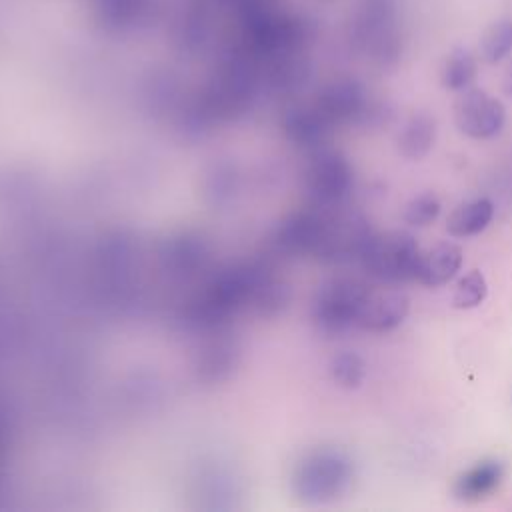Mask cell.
Here are the masks:
<instances>
[{
  "label": "cell",
  "mask_w": 512,
  "mask_h": 512,
  "mask_svg": "<svg viewBox=\"0 0 512 512\" xmlns=\"http://www.w3.org/2000/svg\"><path fill=\"white\" fill-rule=\"evenodd\" d=\"M354 50L378 68L394 66L404 48L398 0H356L350 18Z\"/></svg>",
  "instance_id": "cell-1"
},
{
  "label": "cell",
  "mask_w": 512,
  "mask_h": 512,
  "mask_svg": "<svg viewBox=\"0 0 512 512\" xmlns=\"http://www.w3.org/2000/svg\"><path fill=\"white\" fill-rule=\"evenodd\" d=\"M420 248L406 232L374 234L360 258L364 270L378 282L400 284L416 278Z\"/></svg>",
  "instance_id": "cell-2"
},
{
  "label": "cell",
  "mask_w": 512,
  "mask_h": 512,
  "mask_svg": "<svg viewBox=\"0 0 512 512\" xmlns=\"http://www.w3.org/2000/svg\"><path fill=\"white\" fill-rule=\"evenodd\" d=\"M316 108L334 124L376 126L386 118V108L378 102L364 84L344 78L324 88Z\"/></svg>",
  "instance_id": "cell-3"
},
{
  "label": "cell",
  "mask_w": 512,
  "mask_h": 512,
  "mask_svg": "<svg viewBox=\"0 0 512 512\" xmlns=\"http://www.w3.org/2000/svg\"><path fill=\"white\" fill-rule=\"evenodd\" d=\"M370 296L358 280H332L328 282L314 302V318L318 326L328 334H340L360 324V314Z\"/></svg>",
  "instance_id": "cell-4"
},
{
  "label": "cell",
  "mask_w": 512,
  "mask_h": 512,
  "mask_svg": "<svg viewBox=\"0 0 512 512\" xmlns=\"http://www.w3.org/2000/svg\"><path fill=\"white\" fill-rule=\"evenodd\" d=\"M352 482V464L340 452H318L310 456L298 474L302 496L324 502L340 496Z\"/></svg>",
  "instance_id": "cell-5"
},
{
  "label": "cell",
  "mask_w": 512,
  "mask_h": 512,
  "mask_svg": "<svg viewBox=\"0 0 512 512\" xmlns=\"http://www.w3.org/2000/svg\"><path fill=\"white\" fill-rule=\"evenodd\" d=\"M504 106L478 88H466L454 104V120L460 132L470 138L486 140L496 136L504 126Z\"/></svg>",
  "instance_id": "cell-6"
},
{
  "label": "cell",
  "mask_w": 512,
  "mask_h": 512,
  "mask_svg": "<svg viewBox=\"0 0 512 512\" xmlns=\"http://www.w3.org/2000/svg\"><path fill=\"white\" fill-rule=\"evenodd\" d=\"M354 186V174L340 154H322L308 172V190L322 204L342 202Z\"/></svg>",
  "instance_id": "cell-7"
},
{
  "label": "cell",
  "mask_w": 512,
  "mask_h": 512,
  "mask_svg": "<svg viewBox=\"0 0 512 512\" xmlns=\"http://www.w3.org/2000/svg\"><path fill=\"white\" fill-rule=\"evenodd\" d=\"M408 314V298L396 290L372 292L360 314V328L370 332H388L404 322Z\"/></svg>",
  "instance_id": "cell-8"
},
{
  "label": "cell",
  "mask_w": 512,
  "mask_h": 512,
  "mask_svg": "<svg viewBox=\"0 0 512 512\" xmlns=\"http://www.w3.org/2000/svg\"><path fill=\"white\" fill-rule=\"evenodd\" d=\"M462 266V250L456 244H436L426 254H420L416 278L430 288L442 286L456 276Z\"/></svg>",
  "instance_id": "cell-9"
},
{
  "label": "cell",
  "mask_w": 512,
  "mask_h": 512,
  "mask_svg": "<svg viewBox=\"0 0 512 512\" xmlns=\"http://www.w3.org/2000/svg\"><path fill=\"white\" fill-rule=\"evenodd\" d=\"M504 476V464L498 460H484L464 472L454 486V492L462 500H478L490 494Z\"/></svg>",
  "instance_id": "cell-10"
},
{
  "label": "cell",
  "mask_w": 512,
  "mask_h": 512,
  "mask_svg": "<svg viewBox=\"0 0 512 512\" xmlns=\"http://www.w3.org/2000/svg\"><path fill=\"white\" fill-rule=\"evenodd\" d=\"M436 138V124L428 114H414L398 134V150L408 160L424 158Z\"/></svg>",
  "instance_id": "cell-11"
},
{
  "label": "cell",
  "mask_w": 512,
  "mask_h": 512,
  "mask_svg": "<svg viewBox=\"0 0 512 512\" xmlns=\"http://www.w3.org/2000/svg\"><path fill=\"white\" fill-rule=\"evenodd\" d=\"M492 216H494V206L490 200L478 198V200L466 202L450 214L448 232L452 236H460V238L474 236L490 224Z\"/></svg>",
  "instance_id": "cell-12"
},
{
  "label": "cell",
  "mask_w": 512,
  "mask_h": 512,
  "mask_svg": "<svg viewBox=\"0 0 512 512\" xmlns=\"http://www.w3.org/2000/svg\"><path fill=\"white\" fill-rule=\"evenodd\" d=\"M474 78H476V60H474V56L464 48L454 50L444 62L442 84L448 90L462 92L472 84Z\"/></svg>",
  "instance_id": "cell-13"
},
{
  "label": "cell",
  "mask_w": 512,
  "mask_h": 512,
  "mask_svg": "<svg viewBox=\"0 0 512 512\" xmlns=\"http://www.w3.org/2000/svg\"><path fill=\"white\" fill-rule=\"evenodd\" d=\"M512 52V20H500L490 26L482 38V56L486 62L496 64Z\"/></svg>",
  "instance_id": "cell-14"
},
{
  "label": "cell",
  "mask_w": 512,
  "mask_h": 512,
  "mask_svg": "<svg viewBox=\"0 0 512 512\" xmlns=\"http://www.w3.org/2000/svg\"><path fill=\"white\" fill-rule=\"evenodd\" d=\"M486 294H488V284H486L484 274L478 270H472L464 278H460V282L456 284L452 304H454V308L470 310V308H476L478 304H482Z\"/></svg>",
  "instance_id": "cell-15"
},
{
  "label": "cell",
  "mask_w": 512,
  "mask_h": 512,
  "mask_svg": "<svg viewBox=\"0 0 512 512\" xmlns=\"http://www.w3.org/2000/svg\"><path fill=\"white\" fill-rule=\"evenodd\" d=\"M440 214V200L434 194H420L406 204L404 220L410 226H428Z\"/></svg>",
  "instance_id": "cell-16"
},
{
  "label": "cell",
  "mask_w": 512,
  "mask_h": 512,
  "mask_svg": "<svg viewBox=\"0 0 512 512\" xmlns=\"http://www.w3.org/2000/svg\"><path fill=\"white\" fill-rule=\"evenodd\" d=\"M332 374H334V380L340 384V386H346V388H356L362 384L364 376H366V368H364V362L360 360V356L356 354H340L334 364H332Z\"/></svg>",
  "instance_id": "cell-17"
},
{
  "label": "cell",
  "mask_w": 512,
  "mask_h": 512,
  "mask_svg": "<svg viewBox=\"0 0 512 512\" xmlns=\"http://www.w3.org/2000/svg\"><path fill=\"white\" fill-rule=\"evenodd\" d=\"M144 0H102L100 2V10L104 12V16L114 22H130L134 16H138V12L142 10Z\"/></svg>",
  "instance_id": "cell-18"
},
{
  "label": "cell",
  "mask_w": 512,
  "mask_h": 512,
  "mask_svg": "<svg viewBox=\"0 0 512 512\" xmlns=\"http://www.w3.org/2000/svg\"><path fill=\"white\" fill-rule=\"evenodd\" d=\"M502 88H504V92H506V96L508 98H512V64L506 68V72H504V80H502Z\"/></svg>",
  "instance_id": "cell-19"
}]
</instances>
